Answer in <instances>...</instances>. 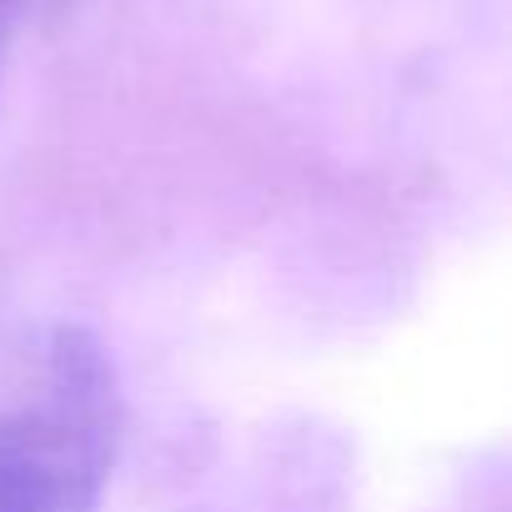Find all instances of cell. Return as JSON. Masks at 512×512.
<instances>
[{
    "label": "cell",
    "mask_w": 512,
    "mask_h": 512,
    "mask_svg": "<svg viewBox=\"0 0 512 512\" xmlns=\"http://www.w3.org/2000/svg\"><path fill=\"white\" fill-rule=\"evenodd\" d=\"M116 457V377L61 332L41 387L0 412V512H96Z\"/></svg>",
    "instance_id": "cell-1"
},
{
    "label": "cell",
    "mask_w": 512,
    "mask_h": 512,
    "mask_svg": "<svg viewBox=\"0 0 512 512\" xmlns=\"http://www.w3.org/2000/svg\"><path fill=\"white\" fill-rule=\"evenodd\" d=\"M11 6L16 0H0V41H6V26H11Z\"/></svg>",
    "instance_id": "cell-2"
}]
</instances>
